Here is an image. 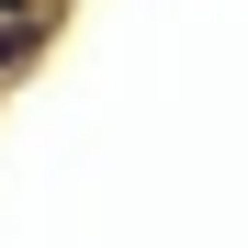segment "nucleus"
Here are the masks:
<instances>
[{
    "mask_svg": "<svg viewBox=\"0 0 248 248\" xmlns=\"http://www.w3.org/2000/svg\"><path fill=\"white\" fill-rule=\"evenodd\" d=\"M0 12H23V23H68V0H0Z\"/></svg>",
    "mask_w": 248,
    "mask_h": 248,
    "instance_id": "f257e3e1",
    "label": "nucleus"
}]
</instances>
